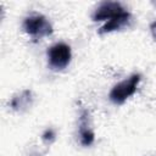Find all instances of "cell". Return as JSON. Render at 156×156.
<instances>
[{
	"mask_svg": "<svg viewBox=\"0 0 156 156\" xmlns=\"http://www.w3.org/2000/svg\"><path fill=\"white\" fill-rule=\"evenodd\" d=\"M48 57L49 65L52 69H63L71 61V48L65 43H57L49 49Z\"/></svg>",
	"mask_w": 156,
	"mask_h": 156,
	"instance_id": "cell-3",
	"label": "cell"
},
{
	"mask_svg": "<svg viewBox=\"0 0 156 156\" xmlns=\"http://www.w3.org/2000/svg\"><path fill=\"white\" fill-rule=\"evenodd\" d=\"M124 9L122 5L117 1H105L101 2L100 6L95 10L93 13V20L94 21H102V20H111L112 17L117 16L118 13L123 12Z\"/></svg>",
	"mask_w": 156,
	"mask_h": 156,
	"instance_id": "cell-4",
	"label": "cell"
},
{
	"mask_svg": "<svg viewBox=\"0 0 156 156\" xmlns=\"http://www.w3.org/2000/svg\"><path fill=\"white\" fill-rule=\"evenodd\" d=\"M23 28L34 39L48 37L52 33V27L41 15H30L23 22Z\"/></svg>",
	"mask_w": 156,
	"mask_h": 156,
	"instance_id": "cell-2",
	"label": "cell"
},
{
	"mask_svg": "<svg viewBox=\"0 0 156 156\" xmlns=\"http://www.w3.org/2000/svg\"><path fill=\"white\" fill-rule=\"evenodd\" d=\"M140 74H132L126 80L116 84L110 91V100L115 104H123L128 98H130L135 91L140 82Z\"/></svg>",
	"mask_w": 156,
	"mask_h": 156,
	"instance_id": "cell-1",
	"label": "cell"
},
{
	"mask_svg": "<svg viewBox=\"0 0 156 156\" xmlns=\"http://www.w3.org/2000/svg\"><path fill=\"white\" fill-rule=\"evenodd\" d=\"M150 30H151V34H152V38L156 40V21H154L151 24H150Z\"/></svg>",
	"mask_w": 156,
	"mask_h": 156,
	"instance_id": "cell-7",
	"label": "cell"
},
{
	"mask_svg": "<svg viewBox=\"0 0 156 156\" xmlns=\"http://www.w3.org/2000/svg\"><path fill=\"white\" fill-rule=\"evenodd\" d=\"M79 134H80V143L84 146H88L93 144L94 141V133L89 129L88 127V118H87V112H83L80 117V127H79Z\"/></svg>",
	"mask_w": 156,
	"mask_h": 156,
	"instance_id": "cell-6",
	"label": "cell"
},
{
	"mask_svg": "<svg viewBox=\"0 0 156 156\" xmlns=\"http://www.w3.org/2000/svg\"><path fill=\"white\" fill-rule=\"evenodd\" d=\"M129 18H130V15L129 12H127L126 10L121 13H118L117 16L112 17L111 20H108L99 30L100 34H105V33H110V32H115V30H118L123 27H126L129 22Z\"/></svg>",
	"mask_w": 156,
	"mask_h": 156,
	"instance_id": "cell-5",
	"label": "cell"
}]
</instances>
